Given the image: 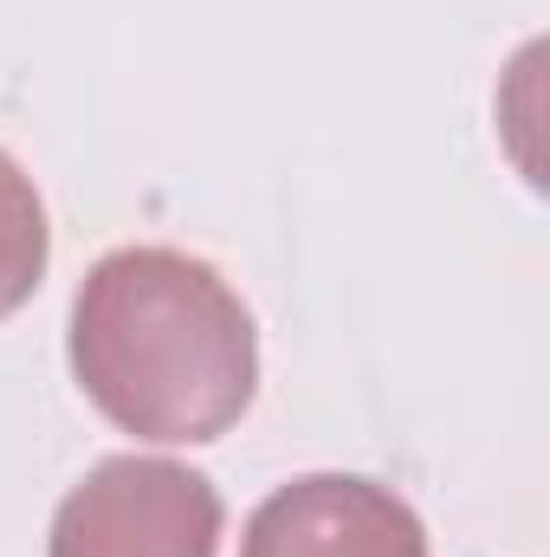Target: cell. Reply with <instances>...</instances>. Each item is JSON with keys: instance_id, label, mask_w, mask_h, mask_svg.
<instances>
[{"instance_id": "1", "label": "cell", "mask_w": 550, "mask_h": 557, "mask_svg": "<svg viewBox=\"0 0 550 557\" xmlns=\"http://www.w3.org/2000/svg\"><path fill=\"white\" fill-rule=\"evenodd\" d=\"M65 357L91 409L155 447L221 441L260 389L253 311L182 247L104 253L72 298Z\"/></svg>"}, {"instance_id": "2", "label": "cell", "mask_w": 550, "mask_h": 557, "mask_svg": "<svg viewBox=\"0 0 550 557\" xmlns=\"http://www.w3.org/2000/svg\"><path fill=\"white\" fill-rule=\"evenodd\" d=\"M221 486L162 454L98 460L52 512L46 557H214L221 552Z\"/></svg>"}, {"instance_id": "3", "label": "cell", "mask_w": 550, "mask_h": 557, "mask_svg": "<svg viewBox=\"0 0 550 557\" xmlns=\"http://www.w3.org/2000/svg\"><path fill=\"white\" fill-rule=\"evenodd\" d=\"M240 557H427V525L383 480L304 473L253 506Z\"/></svg>"}, {"instance_id": "4", "label": "cell", "mask_w": 550, "mask_h": 557, "mask_svg": "<svg viewBox=\"0 0 550 557\" xmlns=\"http://www.w3.org/2000/svg\"><path fill=\"white\" fill-rule=\"evenodd\" d=\"M52 260V227H46V201L33 188V175L0 149V318H13Z\"/></svg>"}]
</instances>
